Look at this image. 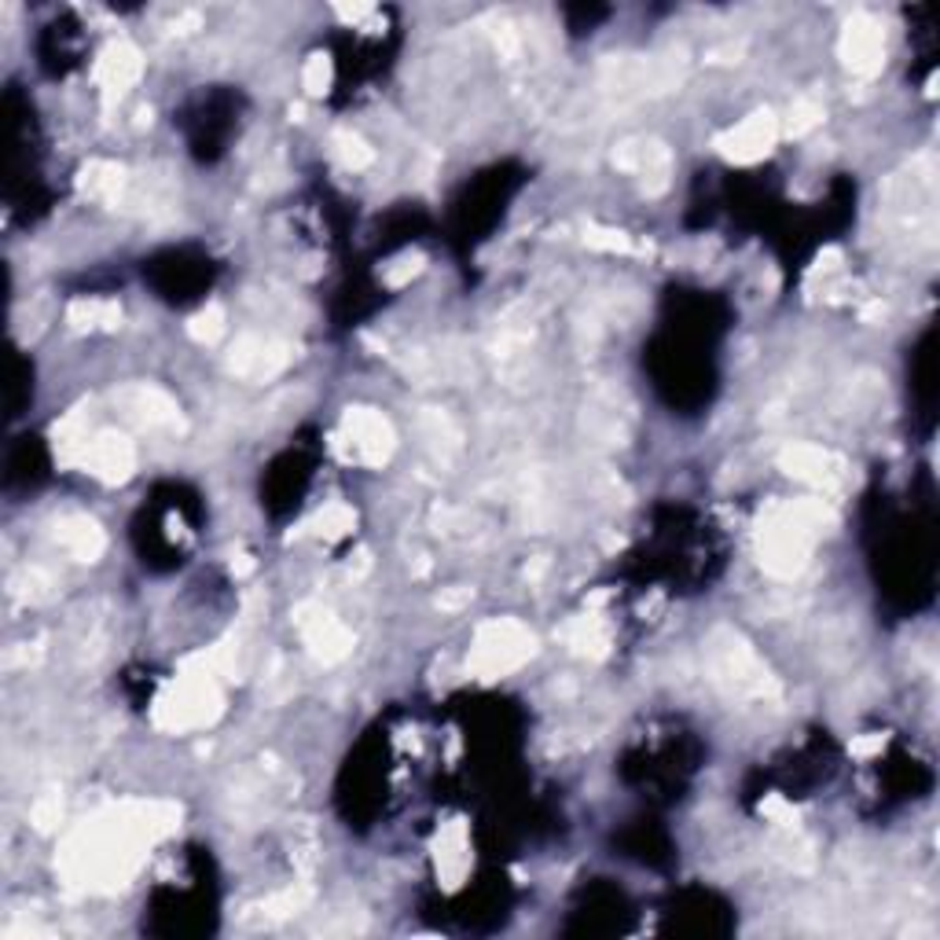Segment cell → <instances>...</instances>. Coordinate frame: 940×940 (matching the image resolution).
Returning <instances> with one entry per match:
<instances>
[{"label":"cell","instance_id":"obj_1","mask_svg":"<svg viewBox=\"0 0 940 940\" xmlns=\"http://www.w3.org/2000/svg\"><path fill=\"white\" fill-rule=\"evenodd\" d=\"M349 445L357 459H382L386 448H390V431H386L382 420L375 415H353L349 420Z\"/></svg>","mask_w":940,"mask_h":940},{"label":"cell","instance_id":"obj_2","mask_svg":"<svg viewBox=\"0 0 940 940\" xmlns=\"http://www.w3.org/2000/svg\"><path fill=\"white\" fill-rule=\"evenodd\" d=\"M845 56H849V62L856 70H863V74H871L874 67H879L882 59V34L874 23H856L849 26V34H845Z\"/></svg>","mask_w":940,"mask_h":940},{"label":"cell","instance_id":"obj_3","mask_svg":"<svg viewBox=\"0 0 940 940\" xmlns=\"http://www.w3.org/2000/svg\"><path fill=\"white\" fill-rule=\"evenodd\" d=\"M771 140H776V122L754 118V122H746L738 133H731V154H738V159H757V154L768 151Z\"/></svg>","mask_w":940,"mask_h":940}]
</instances>
